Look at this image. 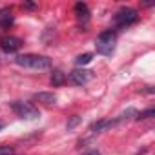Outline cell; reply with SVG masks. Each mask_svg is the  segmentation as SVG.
I'll list each match as a JSON object with an SVG mask.
<instances>
[{"mask_svg": "<svg viewBox=\"0 0 155 155\" xmlns=\"http://www.w3.org/2000/svg\"><path fill=\"white\" fill-rule=\"evenodd\" d=\"M66 75L60 71V69H53V73H51V84L53 86H62V84H66Z\"/></svg>", "mask_w": 155, "mask_h": 155, "instance_id": "obj_12", "label": "cell"}, {"mask_svg": "<svg viewBox=\"0 0 155 155\" xmlns=\"http://www.w3.org/2000/svg\"><path fill=\"white\" fill-rule=\"evenodd\" d=\"M111 126H115V120L102 119V120L93 122V124L90 126V131H91V133H102V131H106V130H108V128H111Z\"/></svg>", "mask_w": 155, "mask_h": 155, "instance_id": "obj_7", "label": "cell"}, {"mask_svg": "<svg viewBox=\"0 0 155 155\" xmlns=\"http://www.w3.org/2000/svg\"><path fill=\"white\" fill-rule=\"evenodd\" d=\"M24 8H26V9H35L37 4H33V2H24Z\"/></svg>", "mask_w": 155, "mask_h": 155, "instance_id": "obj_17", "label": "cell"}, {"mask_svg": "<svg viewBox=\"0 0 155 155\" xmlns=\"http://www.w3.org/2000/svg\"><path fill=\"white\" fill-rule=\"evenodd\" d=\"M22 38L18 37H13V35H6L0 38V48H2L6 53H17L20 48H22Z\"/></svg>", "mask_w": 155, "mask_h": 155, "instance_id": "obj_5", "label": "cell"}, {"mask_svg": "<svg viewBox=\"0 0 155 155\" xmlns=\"http://www.w3.org/2000/svg\"><path fill=\"white\" fill-rule=\"evenodd\" d=\"M0 130H2V122H0Z\"/></svg>", "mask_w": 155, "mask_h": 155, "instance_id": "obj_19", "label": "cell"}, {"mask_svg": "<svg viewBox=\"0 0 155 155\" xmlns=\"http://www.w3.org/2000/svg\"><path fill=\"white\" fill-rule=\"evenodd\" d=\"M73 9H75V15H77V18H79V20H82V22H88L90 20V8L84 2H77Z\"/></svg>", "mask_w": 155, "mask_h": 155, "instance_id": "obj_8", "label": "cell"}, {"mask_svg": "<svg viewBox=\"0 0 155 155\" xmlns=\"http://www.w3.org/2000/svg\"><path fill=\"white\" fill-rule=\"evenodd\" d=\"M137 20H139V13H137L133 8H122V9H119V11L115 13V18H113L115 26L120 28V29L133 26Z\"/></svg>", "mask_w": 155, "mask_h": 155, "instance_id": "obj_3", "label": "cell"}, {"mask_svg": "<svg viewBox=\"0 0 155 155\" xmlns=\"http://www.w3.org/2000/svg\"><path fill=\"white\" fill-rule=\"evenodd\" d=\"M137 110H133V108H130V110H126L124 113H120L117 119H115V124H120V122H126V120H131V119H137Z\"/></svg>", "mask_w": 155, "mask_h": 155, "instance_id": "obj_11", "label": "cell"}, {"mask_svg": "<svg viewBox=\"0 0 155 155\" xmlns=\"http://www.w3.org/2000/svg\"><path fill=\"white\" fill-rule=\"evenodd\" d=\"M93 60V55L91 53H84V55H79L75 58V64L77 66H86V64H90Z\"/></svg>", "mask_w": 155, "mask_h": 155, "instance_id": "obj_13", "label": "cell"}, {"mask_svg": "<svg viewBox=\"0 0 155 155\" xmlns=\"http://www.w3.org/2000/svg\"><path fill=\"white\" fill-rule=\"evenodd\" d=\"M15 62L22 68H29V69H49L51 68V58L44 57V55H18L15 58Z\"/></svg>", "mask_w": 155, "mask_h": 155, "instance_id": "obj_2", "label": "cell"}, {"mask_svg": "<svg viewBox=\"0 0 155 155\" xmlns=\"http://www.w3.org/2000/svg\"><path fill=\"white\" fill-rule=\"evenodd\" d=\"M0 155H15V150L11 146H0Z\"/></svg>", "mask_w": 155, "mask_h": 155, "instance_id": "obj_16", "label": "cell"}, {"mask_svg": "<svg viewBox=\"0 0 155 155\" xmlns=\"http://www.w3.org/2000/svg\"><path fill=\"white\" fill-rule=\"evenodd\" d=\"M33 99H35L37 102H42V104H55V102H57V95H55V93H48V91L35 93Z\"/></svg>", "mask_w": 155, "mask_h": 155, "instance_id": "obj_9", "label": "cell"}, {"mask_svg": "<svg viewBox=\"0 0 155 155\" xmlns=\"http://www.w3.org/2000/svg\"><path fill=\"white\" fill-rule=\"evenodd\" d=\"M153 115H155V110H153V108H148L146 111L137 113V119H139V120H142V119H150V117H153Z\"/></svg>", "mask_w": 155, "mask_h": 155, "instance_id": "obj_15", "label": "cell"}, {"mask_svg": "<svg viewBox=\"0 0 155 155\" xmlns=\"http://www.w3.org/2000/svg\"><path fill=\"white\" fill-rule=\"evenodd\" d=\"M11 110L15 111L17 117L26 119V120H33V119H38V117H40V111H38L33 104H29V102L15 101V102H11Z\"/></svg>", "mask_w": 155, "mask_h": 155, "instance_id": "obj_4", "label": "cell"}, {"mask_svg": "<svg viewBox=\"0 0 155 155\" xmlns=\"http://www.w3.org/2000/svg\"><path fill=\"white\" fill-rule=\"evenodd\" d=\"M115 44H117V33L113 29H106L97 37L95 49H97V53H101L104 57H111L115 51Z\"/></svg>", "mask_w": 155, "mask_h": 155, "instance_id": "obj_1", "label": "cell"}, {"mask_svg": "<svg viewBox=\"0 0 155 155\" xmlns=\"http://www.w3.org/2000/svg\"><path fill=\"white\" fill-rule=\"evenodd\" d=\"M13 24V17H11V9L6 8V9H0V28H9Z\"/></svg>", "mask_w": 155, "mask_h": 155, "instance_id": "obj_10", "label": "cell"}, {"mask_svg": "<svg viewBox=\"0 0 155 155\" xmlns=\"http://www.w3.org/2000/svg\"><path fill=\"white\" fill-rule=\"evenodd\" d=\"M91 79H93V71H90V69H73L69 73V81L75 86H84Z\"/></svg>", "mask_w": 155, "mask_h": 155, "instance_id": "obj_6", "label": "cell"}, {"mask_svg": "<svg viewBox=\"0 0 155 155\" xmlns=\"http://www.w3.org/2000/svg\"><path fill=\"white\" fill-rule=\"evenodd\" d=\"M84 155H101V153H99V151H97V150H91V151H86V153H84Z\"/></svg>", "mask_w": 155, "mask_h": 155, "instance_id": "obj_18", "label": "cell"}, {"mask_svg": "<svg viewBox=\"0 0 155 155\" xmlns=\"http://www.w3.org/2000/svg\"><path fill=\"white\" fill-rule=\"evenodd\" d=\"M79 124H81V117H79V115H73V117H69L66 128H68V130H73L75 126H79Z\"/></svg>", "mask_w": 155, "mask_h": 155, "instance_id": "obj_14", "label": "cell"}]
</instances>
